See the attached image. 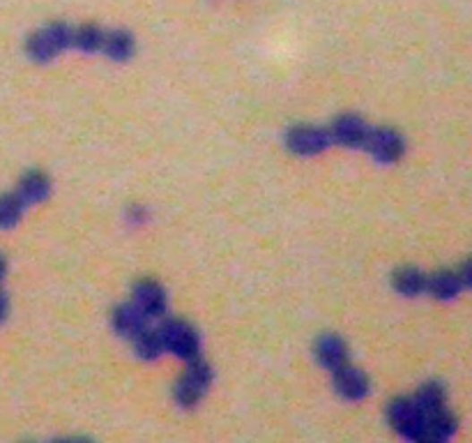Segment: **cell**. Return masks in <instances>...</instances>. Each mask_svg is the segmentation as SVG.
Wrapping results in <instances>:
<instances>
[{
  "label": "cell",
  "mask_w": 472,
  "mask_h": 443,
  "mask_svg": "<svg viewBox=\"0 0 472 443\" xmlns=\"http://www.w3.org/2000/svg\"><path fill=\"white\" fill-rule=\"evenodd\" d=\"M212 368L203 358H193L187 362L185 374L176 381L173 386V400L180 409H193L203 402V397L208 395L210 386H212Z\"/></svg>",
  "instance_id": "cell-1"
},
{
  "label": "cell",
  "mask_w": 472,
  "mask_h": 443,
  "mask_svg": "<svg viewBox=\"0 0 472 443\" xmlns=\"http://www.w3.org/2000/svg\"><path fill=\"white\" fill-rule=\"evenodd\" d=\"M72 35H74V26L67 23H48L39 28L26 39L28 58L35 63H51L63 51L72 49Z\"/></svg>",
  "instance_id": "cell-2"
},
{
  "label": "cell",
  "mask_w": 472,
  "mask_h": 443,
  "mask_svg": "<svg viewBox=\"0 0 472 443\" xmlns=\"http://www.w3.org/2000/svg\"><path fill=\"white\" fill-rule=\"evenodd\" d=\"M157 330H159L167 353H173L185 362L201 358V337L192 324L180 319H164V324L157 326Z\"/></svg>",
  "instance_id": "cell-3"
},
{
  "label": "cell",
  "mask_w": 472,
  "mask_h": 443,
  "mask_svg": "<svg viewBox=\"0 0 472 443\" xmlns=\"http://www.w3.org/2000/svg\"><path fill=\"white\" fill-rule=\"evenodd\" d=\"M387 418H390V425L403 439H408V441H426V416L415 400L399 397V400L390 402Z\"/></svg>",
  "instance_id": "cell-4"
},
{
  "label": "cell",
  "mask_w": 472,
  "mask_h": 443,
  "mask_svg": "<svg viewBox=\"0 0 472 443\" xmlns=\"http://www.w3.org/2000/svg\"><path fill=\"white\" fill-rule=\"evenodd\" d=\"M334 146V139L330 135V127H316V125H297L290 127L286 135V148L293 155L316 157L321 152L330 151Z\"/></svg>",
  "instance_id": "cell-5"
},
{
  "label": "cell",
  "mask_w": 472,
  "mask_h": 443,
  "mask_svg": "<svg viewBox=\"0 0 472 443\" xmlns=\"http://www.w3.org/2000/svg\"><path fill=\"white\" fill-rule=\"evenodd\" d=\"M371 132H373V127L355 114L337 116L334 123L330 125V135H332L334 143L344 148H355V151H366Z\"/></svg>",
  "instance_id": "cell-6"
},
{
  "label": "cell",
  "mask_w": 472,
  "mask_h": 443,
  "mask_svg": "<svg viewBox=\"0 0 472 443\" xmlns=\"http://www.w3.org/2000/svg\"><path fill=\"white\" fill-rule=\"evenodd\" d=\"M366 152L373 155V160L381 164H394L399 162L406 152V141L392 127H373L369 139Z\"/></svg>",
  "instance_id": "cell-7"
},
{
  "label": "cell",
  "mask_w": 472,
  "mask_h": 443,
  "mask_svg": "<svg viewBox=\"0 0 472 443\" xmlns=\"http://www.w3.org/2000/svg\"><path fill=\"white\" fill-rule=\"evenodd\" d=\"M332 377H334V390H337L341 400L360 402L369 395L371 390L369 377H366L362 369L355 368V365H350V362H346V365H341L339 369H334Z\"/></svg>",
  "instance_id": "cell-8"
},
{
  "label": "cell",
  "mask_w": 472,
  "mask_h": 443,
  "mask_svg": "<svg viewBox=\"0 0 472 443\" xmlns=\"http://www.w3.org/2000/svg\"><path fill=\"white\" fill-rule=\"evenodd\" d=\"M132 303L141 309L150 321L167 317V293L152 280L136 282L134 300Z\"/></svg>",
  "instance_id": "cell-9"
},
{
  "label": "cell",
  "mask_w": 472,
  "mask_h": 443,
  "mask_svg": "<svg viewBox=\"0 0 472 443\" xmlns=\"http://www.w3.org/2000/svg\"><path fill=\"white\" fill-rule=\"evenodd\" d=\"M111 326L120 337L134 340V337H139L141 333L150 326V319H148L134 303H124L113 309Z\"/></svg>",
  "instance_id": "cell-10"
},
{
  "label": "cell",
  "mask_w": 472,
  "mask_h": 443,
  "mask_svg": "<svg viewBox=\"0 0 472 443\" xmlns=\"http://www.w3.org/2000/svg\"><path fill=\"white\" fill-rule=\"evenodd\" d=\"M313 356L321 362V368H325L328 372H334V369H339L341 365L348 362V346H346V342L341 337L334 335V333H325L313 344Z\"/></svg>",
  "instance_id": "cell-11"
},
{
  "label": "cell",
  "mask_w": 472,
  "mask_h": 443,
  "mask_svg": "<svg viewBox=\"0 0 472 443\" xmlns=\"http://www.w3.org/2000/svg\"><path fill=\"white\" fill-rule=\"evenodd\" d=\"M16 195L21 196L26 205H38L51 196V180L42 171H28L19 185H16Z\"/></svg>",
  "instance_id": "cell-12"
},
{
  "label": "cell",
  "mask_w": 472,
  "mask_h": 443,
  "mask_svg": "<svg viewBox=\"0 0 472 443\" xmlns=\"http://www.w3.org/2000/svg\"><path fill=\"white\" fill-rule=\"evenodd\" d=\"M136 39L129 30H107V39H104L102 54L107 58L116 60V63H124L134 56Z\"/></svg>",
  "instance_id": "cell-13"
},
{
  "label": "cell",
  "mask_w": 472,
  "mask_h": 443,
  "mask_svg": "<svg viewBox=\"0 0 472 443\" xmlns=\"http://www.w3.org/2000/svg\"><path fill=\"white\" fill-rule=\"evenodd\" d=\"M461 291L463 284L459 280V273L442 271L435 273V275H429V280H426V293H431L438 300H451V298H457Z\"/></svg>",
  "instance_id": "cell-14"
},
{
  "label": "cell",
  "mask_w": 472,
  "mask_h": 443,
  "mask_svg": "<svg viewBox=\"0 0 472 443\" xmlns=\"http://www.w3.org/2000/svg\"><path fill=\"white\" fill-rule=\"evenodd\" d=\"M104 39H107V30L99 26H76L74 35H72V49H79L83 54H102Z\"/></svg>",
  "instance_id": "cell-15"
},
{
  "label": "cell",
  "mask_w": 472,
  "mask_h": 443,
  "mask_svg": "<svg viewBox=\"0 0 472 443\" xmlns=\"http://www.w3.org/2000/svg\"><path fill=\"white\" fill-rule=\"evenodd\" d=\"M426 280H429V275H425L417 268H401V271L394 273L392 284L401 296L415 298L426 293Z\"/></svg>",
  "instance_id": "cell-16"
},
{
  "label": "cell",
  "mask_w": 472,
  "mask_h": 443,
  "mask_svg": "<svg viewBox=\"0 0 472 443\" xmlns=\"http://www.w3.org/2000/svg\"><path fill=\"white\" fill-rule=\"evenodd\" d=\"M134 352L136 356L141 358V360H157V358H161L164 353H167V349H164V342H161V335L159 330L157 328H148L141 333L139 337H134Z\"/></svg>",
  "instance_id": "cell-17"
},
{
  "label": "cell",
  "mask_w": 472,
  "mask_h": 443,
  "mask_svg": "<svg viewBox=\"0 0 472 443\" xmlns=\"http://www.w3.org/2000/svg\"><path fill=\"white\" fill-rule=\"evenodd\" d=\"M26 208L28 205L16 192L0 196V229H14L21 222Z\"/></svg>",
  "instance_id": "cell-18"
},
{
  "label": "cell",
  "mask_w": 472,
  "mask_h": 443,
  "mask_svg": "<svg viewBox=\"0 0 472 443\" xmlns=\"http://www.w3.org/2000/svg\"><path fill=\"white\" fill-rule=\"evenodd\" d=\"M417 406L425 411V416H431L435 411L447 409L445 406V388L441 384H425L413 397Z\"/></svg>",
  "instance_id": "cell-19"
},
{
  "label": "cell",
  "mask_w": 472,
  "mask_h": 443,
  "mask_svg": "<svg viewBox=\"0 0 472 443\" xmlns=\"http://www.w3.org/2000/svg\"><path fill=\"white\" fill-rule=\"evenodd\" d=\"M127 215H129V222H132V224H143V222L148 220V211H145L143 205H132Z\"/></svg>",
  "instance_id": "cell-20"
},
{
  "label": "cell",
  "mask_w": 472,
  "mask_h": 443,
  "mask_svg": "<svg viewBox=\"0 0 472 443\" xmlns=\"http://www.w3.org/2000/svg\"><path fill=\"white\" fill-rule=\"evenodd\" d=\"M457 273H459V280H461L463 289H472V259L468 261V264H463Z\"/></svg>",
  "instance_id": "cell-21"
},
{
  "label": "cell",
  "mask_w": 472,
  "mask_h": 443,
  "mask_svg": "<svg viewBox=\"0 0 472 443\" xmlns=\"http://www.w3.org/2000/svg\"><path fill=\"white\" fill-rule=\"evenodd\" d=\"M7 312H10V300L3 291H0V324L7 319Z\"/></svg>",
  "instance_id": "cell-22"
},
{
  "label": "cell",
  "mask_w": 472,
  "mask_h": 443,
  "mask_svg": "<svg viewBox=\"0 0 472 443\" xmlns=\"http://www.w3.org/2000/svg\"><path fill=\"white\" fill-rule=\"evenodd\" d=\"M7 273V264H5V256L0 255V282H3V277H5Z\"/></svg>",
  "instance_id": "cell-23"
}]
</instances>
